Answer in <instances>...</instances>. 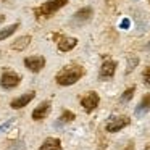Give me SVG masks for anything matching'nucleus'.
<instances>
[{
    "instance_id": "obj_1",
    "label": "nucleus",
    "mask_w": 150,
    "mask_h": 150,
    "mask_svg": "<svg viewBox=\"0 0 150 150\" xmlns=\"http://www.w3.org/2000/svg\"><path fill=\"white\" fill-rule=\"evenodd\" d=\"M84 76V69L82 66H78V65H71V66H65L63 69H60L55 76V81L58 86H73L79 81V79Z\"/></svg>"
},
{
    "instance_id": "obj_12",
    "label": "nucleus",
    "mask_w": 150,
    "mask_h": 150,
    "mask_svg": "<svg viewBox=\"0 0 150 150\" xmlns=\"http://www.w3.org/2000/svg\"><path fill=\"white\" fill-rule=\"evenodd\" d=\"M78 45V39L74 37H62L58 40V50L60 52H69Z\"/></svg>"
},
{
    "instance_id": "obj_21",
    "label": "nucleus",
    "mask_w": 150,
    "mask_h": 150,
    "mask_svg": "<svg viewBox=\"0 0 150 150\" xmlns=\"http://www.w3.org/2000/svg\"><path fill=\"white\" fill-rule=\"evenodd\" d=\"M144 81H145V84L150 86V68H147L145 71H144Z\"/></svg>"
},
{
    "instance_id": "obj_8",
    "label": "nucleus",
    "mask_w": 150,
    "mask_h": 150,
    "mask_svg": "<svg viewBox=\"0 0 150 150\" xmlns=\"http://www.w3.org/2000/svg\"><path fill=\"white\" fill-rule=\"evenodd\" d=\"M50 110H52V103H50L49 100L42 102V103H40L39 107H37L36 110L33 111V120H34V121H42V120H45V118L50 115Z\"/></svg>"
},
{
    "instance_id": "obj_2",
    "label": "nucleus",
    "mask_w": 150,
    "mask_h": 150,
    "mask_svg": "<svg viewBox=\"0 0 150 150\" xmlns=\"http://www.w3.org/2000/svg\"><path fill=\"white\" fill-rule=\"evenodd\" d=\"M65 5H68V0H49L45 4H42V7L39 10H36V15L39 16H50V15L57 13L60 8H63Z\"/></svg>"
},
{
    "instance_id": "obj_7",
    "label": "nucleus",
    "mask_w": 150,
    "mask_h": 150,
    "mask_svg": "<svg viewBox=\"0 0 150 150\" xmlns=\"http://www.w3.org/2000/svg\"><path fill=\"white\" fill-rule=\"evenodd\" d=\"M34 97H36V92L29 91V92H26V94H23V95H20V97H16L15 100H11L10 107L13 108V110H21V108H24L26 105H29L31 102L34 100Z\"/></svg>"
},
{
    "instance_id": "obj_23",
    "label": "nucleus",
    "mask_w": 150,
    "mask_h": 150,
    "mask_svg": "<svg viewBox=\"0 0 150 150\" xmlns=\"http://www.w3.org/2000/svg\"><path fill=\"white\" fill-rule=\"evenodd\" d=\"M124 150H134V144H132V142H131V144H127V147H126Z\"/></svg>"
},
{
    "instance_id": "obj_18",
    "label": "nucleus",
    "mask_w": 150,
    "mask_h": 150,
    "mask_svg": "<svg viewBox=\"0 0 150 150\" xmlns=\"http://www.w3.org/2000/svg\"><path fill=\"white\" fill-rule=\"evenodd\" d=\"M8 150H26V144L21 142V140H16V142H11L8 145Z\"/></svg>"
},
{
    "instance_id": "obj_17",
    "label": "nucleus",
    "mask_w": 150,
    "mask_h": 150,
    "mask_svg": "<svg viewBox=\"0 0 150 150\" xmlns=\"http://www.w3.org/2000/svg\"><path fill=\"white\" fill-rule=\"evenodd\" d=\"M134 92H136V87H129V89H126L124 91V94L121 95V102H129L131 98H132V95H134Z\"/></svg>"
},
{
    "instance_id": "obj_4",
    "label": "nucleus",
    "mask_w": 150,
    "mask_h": 150,
    "mask_svg": "<svg viewBox=\"0 0 150 150\" xmlns=\"http://www.w3.org/2000/svg\"><path fill=\"white\" fill-rule=\"evenodd\" d=\"M98 103H100V97H98V94L94 91L87 92V94L81 98V107L84 108V111H87V113H92V111L98 107Z\"/></svg>"
},
{
    "instance_id": "obj_24",
    "label": "nucleus",
    "mask_w": 150,
    "mask_h": 150,
    "mask_svg": "<svg viewBox=\"0 0 150 150\" xmlns=\"http://www.w3.org/2000/svg\"><path fill=\"white\" fill-rule=\"evenodd\" d=\"M4 21H5V16H4V15H0V24L4 23Z\"/></svg>"
},
{
    "instance_id": "obj_11",
    "label": "nucleus",
    "mask_w": 150,
    "mask_h": 150,
    "mask_svg": "<svg viewBox=\"0 0 150 150\" xmlns=\"http://www.w3.org/2000/svg\"><path fill=\"white\" fill-rule=\"evenodd\" d=\"M149 111H150V94H145L142 97V100L139 102V105L136 107V111H134V113H136L137 118H142L144 115L149 113Z\"/></svg>"
},
{
    "instance_id": "obj_16",
    "label": "nucleus",
    "mask_w": 150,
    "mask_h": 150,
    "mask_svg": "<svg viewBox=\"0 0 150 150\" xmlns=\"http://www.w3.org/2000/svg\"><path fill=\"white\" fill-rule=\"evenodd\" d=\"M73 120H76L74 113H73V111H69V110H65L62 113V116L58 118V123L60 124H65V123H71Z\"/></svg>"
},
{
    "instance_id": "obj_6",
    "label": "nucleus",
    "mask_w": 150,
    "mask_h": 150,
    "mask_svg": "<svg viewBox=\"0 0 150 150\" xmlns=\"http://www.w3.org/2000/svg\"><path fill=\"white\" fill-rule=\"evenodd\" d=\"M24 66L33 73H40L45 66V58L42 55H31L24 58Z\"/></svg>"
},
{
    "instance_id": "obj_22",
    "label": "nucleus",
    "mask_w": 150,
    "mask_h": 150,
    "mask_svg": "<svg viewBox=\"0 0 150 150\" xmlns=\"http://www.w3.org/2000/svg\"><path fill=\"white\" fill-rule=\"evenodd\" d=\"M121 28H123V29L129 28V20H123V23H121Z\"/></svg>"
},
{
    "instance_id": "obj_14",
    "label": "nucleus",
    "mask_w": 150,
    "mask_h": 150,
    "mask_svg": "<svg viewBox=\"0 0 150 150\" xmlns=\"http://www.w3.org/2000/svg\"><path fill=\"white\" fill-rule=\"evenodd\" d=\"M29 42H31V36H21L11 44V47H13L15 50H20L21 52V50H24L28 45H29Z\"/></svg>"
},
{
    "instance_id": "obj_10",
    "label": "nucleus",
    "mask_w": 150,
    "mask_h": 150,
    "mask_svg": "<svg viewBox=\"0 0 150 150\" xmlns=\"http://www.w3.org/2000/svg\"><path fill=\"white\" fill-rule=\"evenodd\" d=\"M116 73V62L113 60H107V62L102 63V68H100V79H110L115 76Z\"/></svg>"
},
{
    "instance_id": "obj_9",
    "label": "nucleus",
    "mask_w": 150,
    "mask_h": 150,
    "mask_svg": "<svg viewBox=\"0 0 150 150\" xmlns=\"http://www.w3.org/2000/svg\"><path fill=\"white\" fill-rule=\"evenodd\" d=\"M92 15H94V10H92L91 7H84V8H81V10H78L74 13V16H73V23L74 24H84V23H87V21L92 18Z\"/></svg>"
},
{
    "instance_id": "obj_13",
    "label": "nucleus",
    "mask_w": 150,
    "mask_h": 150,
    "mask_svg": "<svg viewBox=\"0 0 150 150\" xmlns=\"http://www.w3.org/2000/svg\"><path fill=\"white\" fill-rule=\"evenodd\" d=\"M62 149V140L58 137H49L42 142L39 150H60Z\"/></svg>"
},
{
    "instance_id": "obj_15",
    "label": "nucleus",
    "mask_w": 150,
    "mask_h": 150,
    "mask_svg": "<svg viewBox=\"0 0 150 150\" xmlns=\"http://www.w3.org/2000/svg\"><path fill=\"white\" fill-rule=\"evenodd\" d=\"M18 28H20V23H13V24H10V26L4 28V29H0V40L8 39V37H10L11 34H15V33H16V29H18Z\"/></svg>"
},
{
    "instance_id": "obj_19",
    "label": "nucleus",
    "mask_w": 150,
    "mask_h": 150,
    "mask_svg": "<svg viewBox=\"0 0 150 150\" xmlns=\"http://www.w3.org/2000/svg\"><path fill=\"white\" fill-rule=\"evenodd\" d=\"M137 62H139V60L137 58H132V60H129V65H127V69H126V73H131L134 69V66L137 65Z\"/></svg>"
},
{
    "instance_id": "obj_5",
    "label": "nucleus",
    "mask_w": 150,
    "mask_h": 150,
    "mask_svg": "<svg viewBox=\"0 0 150 150\" xmlns=\"http://www.w3.org/2000/svg\"><path fill=\"white\" fill-rule=\"evenodd\" d=\"M129 123H131L129 116H113L108 120L105 129H107V132H118V131L124 129Z\"/></svg>"
},
{
    "instance_id": "obj_20",
    "label": "nucleus",
    "mask_w": 150,
    "mask_h": 150,
    "mask_svg": "<svg viewBox=\"0 0 150 150\" xmlns=\"http://www.w3.org/2000/svg\"><path fill=\"white\" fill-rule=\"evenodd\" d=\"M13 124V120H8L7 123H4V124H0V132H4V131H7L8 127Z\"/></svg>"
},
{
    "instance_id": "obj_3",
    "label": "nucleus",
    "mask_w": 150,
    "mask_h": 150,
    "mask_svg": "<svg viewBox=\"0 0 150 150\" xmlns=\"http://www.w3.org/2000/svg\"><path fill=\"white\" fill-rule=\"evenodd\" d=\"M20 82H21L20 74H16V73H13V71H5L4 74H2V78H0V86H2L5 91H11V89L18 87Z\"/></svg>"
}]
</instances>
